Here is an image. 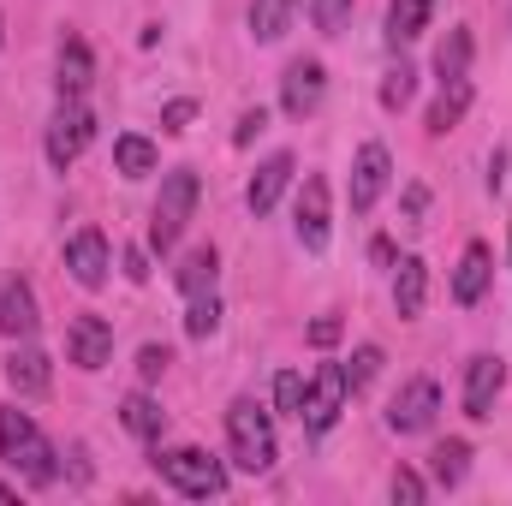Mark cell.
<instances>
[{"label": "cell", "mask_w": 512, "mask_h": 506, "mask_svg": "<svg viewBox=\"0 0 512 506\" xmlns=\"http://www.w3.org/2000/svg\"><path fill=\"white\" fill-rule=\"evenodd\" d=\"M12 495H18V489H6V483H0V501H12Z\"/></svg>", "instance_id": "40"}, {"label": "cell", "mask_w": 512, "mask_h": 506, "mask_svg": "<svg viewBox=\"0 0 512 506\" xmlns=\"http://www.w3.org/2000/svg\"><path fill=\"white\" fill-rule=\"evenodd\" d=\"M167 364H173V352H167V346H143V352H137V376H143V387L167 376Z\"/></svg>", "instance_id": "34"}, {"label": "cell", "mask_w": 512, "mask_h": 506, "mask_svg": "<svg viewBox=\"0 0 512 506\" xmlns=\"http://www.w3.org/2000/svg\"><path fill=\"white\" fill-rule=\"evenodd\" d=\"M155 161H161V155H155V143H149V137H137V131H126V137L114 143V167H120L126 179H149V173H155Z\"/></svg>", "instance_id": "26"}, {"label": "cell", "mask_w": 512, "mask_h": 506, "mask_svg": "<svg viewBox=\"0 0 512 506\" xmlns=\"http://www.w3.org/2000/svg\"><path fill=\"white\" fill-rule=\"evenodd\" d=\"M36 322H42V316H36V292H30L24 280H6V286H0V334H6V340H30Z\"/></svg>", "instance_id": "15"}, {"label": "cell", "mask_w": 512, "mask_h": 506, "mask_svg": "<svg viewBox=\"0 0 512 506\" xmlns=\"http://www.w3.org/2000/svg\"><path fill=\"white\" fill-rule=\"evenodd\" d=\"M215 274H221V256H215V245H197V251H185V262H179V292L185 298H203V292H215Z\"/></svg>", "instance_id": "20"}, {"label": "cell", "mask_w": 512, "mask_h": 506, "mask_svg": "<svg viewBox=\"0 0 512 506\" xmlns=\"http://www.w3.org/2000/svg\"><path fill=\"white\" fill-rule=\"evenodd\" d=\"M126 274H131V280H149V256H143V251H126Z\"/></svg>", "instance_id": "39"}, {"label": "cell", "mask_w": 512, "mask_h": 506, "mask_svg": "<svg viewBox=\"0 0 512 506\" xmlns=\"http://www.w3.org/2000/svg\"><path fill=\"white\" fill-rule=\"evenodd\" d=\"M340 370H346V387H352V393H364V387L376 381V370H382V346H358L352 364H340Z\"/></svg>", "instance_id": "30"}, {"label": "cell", "mask_w": 512, "mask_h": 506, "mask_svg": "<svg viewBox=\"0 0 512 506\" xmlns=\"http://www.w3.org/2000/svg\"><path fill=\"white\" fill-rule=\"evenodd\" d=\"M114 358V328L102 322V316H72L66 322V364H78V370H102Z\"/></svg>", "instance_id": "10"}, {"label": "cell", "mask_w": 512, "mask_h": 506, "mask_svg": "<svg viewBox=\"0 0 512 506\" xmlns=\"http://www.w3.org/2000/svg\"><path fill=\"white\" fill-rule=\"evenodd\" d=\"M429 12H435V0H387V36L393 42H417L429 30Z\"/></svg>", "instance_id": "23"}, {"label": "cell", "mask_w": 512, "mask_h": 506, "mask_svg": "<svg viewBox=\"0 0 512 506\" xmlns=\"http://www.w3.org/2000/svg\"><path fill=\"white\" fill-rule=\"evenodd\" d=\"M304 387H310V376H298V370H280V376H274V411L298 417V411H304Z\"/></svg>", "instance_id": "31"}, {"label": "cell", "mask_w": 512, "mask_h": 506, "mask_svg": "<svg viewBox=\"0 0 512 506\" xmlns=\"http://www.w3.org/2000/svg\"><path fill=\"white\" fill-rule=\"evenodd\" d=\"M286 185H292V155L280 149V155H268V161L251 173V191H245L251 215H268V209L280 203V191H286Z\"/></svg>", "instance_id": "17"}, {"label": "cell", "mask_w": 512, "mask_h": 506, "mask_svg": "<svg viewBox=\"0 0 512 506\" xmlns=\"http://www.w3.org/2000/svg\"><path fill=\"white\" fill-rule=\"evenodd\" d=\"M465 108H471V78L441 84V96H435V108H429V131H435V137H447V131L465 120Z\"/></svg>", "instance_id": "21"}, {"label": "cell", "mask_w": 512, "mask_h": 506, "mask_svg": "<svg viewBox=\"0 0 512 506\" xmlns=\"http://www.w3.org/2000/svg\"><path fill=\"white\" fill-rule=\"evenodd\" d=\"M435 72H441V84H453V78L471 72V30H465V24L447 30V42L435 48Z\"/></svg>", "instance_id": "27"}, {"label": "cell", "mask_w": 512, "mask_h": 506, "mask_svg": "<svg viewBox=\"0 0 512 506\" xmlns=\"http://www.w3.org/2000/svg\"><path fill=\"white\" fill-rule=\"evenodd\" d=\"M6 381H12V393H24V399H42V393H48V381H54L48 352H36V346H18V352L6 358Z\"/></svg>", "instance_id": "18"}, {"label": "cell", "mask_w": 512, "mask_h": 506, "mask_svg": "<svg viewBox=\"0 0 512 506\" xmlns=\"http://www.w3.org/2000/svg\"><path fill=\"white\" fill-rule=\"evenodd\" d=\"M340 334H346V328H340V316L310 322V346H322V352H328V346H340Z\"/></svg>", "instance_id": "35"}, {"label": "cell", "mask_w": 512, "mask_h": 506, "mask_svg": "<svg viewBox=\"0 0 512 506\" xmlns=\"http://www.w3.org/2000/svg\"><path fill=\"white\" fill-rule=\"evenodd\" d=\"M429 471H435L441 489H459L465 471H471V441H441V447L429 453Z\"/></svg>", "instance_id": "25"}, {"label": "cell", "mask_w": 512, "mask_h": 506, "mask_svg": "<svg viewBox=\"0 0 512 506\" xmlns=\"http://www.w3.org/2000/svg\"><path fill=\"white\" fill-rule=\"evenodd\" d=\"M322 96H328V72H322V60H292L286 78H280V108H286L292 120H310V114L322 108Z\"/></svg>", "instance_id": "9"}, {"label": "cell", "mask_w": 512, "mask_h": 506, "mask_svg": "<svg viewBox=\"0 0 512 506\" xmlns=\"http://www.w3.org/2000/svg\"><path fill=\"white\" fill-rule=\"evenodd\" d=\"M501 387H507V364H501V358H489V352L471 358V364H465V417L483 423V417L495 411V393H501Z\"/></svg>", "instance_id": "13"}, {"label": "cell", "mask_w": 512, "mask_h": 506, "mask_svg": "<svg viewBox=\"0 0 512 506\" xmlns=\"http://www.w3.org/2000/svg\"><path fill=\"white\" fill-rule=\"evenodd\" d=\"M120 423H126L137 441H161V429H167V411H161L149 393H126V405H120Z\"/></svg>", "instance_id": "22"}, {"label": "cell", "mask_w": 512, "mask_h": 506, "mask_svg": "<svg viewBox=\"0 0 512 506\" xmlns=\"http://www.w3.org/2000/svg\"><path fill=\"white\" fill-rule=\"evenodd\" d=\"M197 197H203V185H197L191 167H173V173L161 179V197H155V215H149V245H155V251H173V245L185 239V227H191V215H197Z\"/></svg>", "instance_id": "3"}, {"label": "cell", "mask_w": 512, "mask_h": 506, "mask_svg": "<svg viewBox=\"0 0 512 506\" xmlns=\"http://www.w3.org/2000/svg\"><path fill=\"white\" fill-rule=\"evenodd\" d=\"M310 18H316V30H322V36H334V30L352 18V0H310Z\"/></svg>", "instance_id": "32"}, {"label": "cell", "mask_w": 512, "mask_h": 506, "mask_svg": "<svg viewBox=\"0 0 512 506\" xmlns=\"http://www.w3.org/2000/svg\"><path fill=\"white\" fill-rule=\"evenodd\" d=\"M346 370L340 364H322L316 376H310V387H304V411H298V423L310 429V435H328L334 423H340V411H346Z\"/></svg>", "instance_id": "5"}, {"label": "cell", "mask_w": 512, "mask_h": 506, "mask_svg": "<svg viewBox=\"0 0 512 506\" xmlns=\"http://www.w3.org/2000/svg\"><path fill=\"white\" fill-rule=\"evenodd\" d=\"M90 137H96V114H90L84 102H60V114H54V126H48V161L66 173V167L90 149Z\"/></svg>", "instance_id": "7"}, {"label": "cell", "mask_w": 512, "mask_h": 506, "mask_svg": "<svg viewBox=\"0 0 512 506\" xmlns=\"http://www.w3.org/2000/svg\"><path fill=\"white\" fill-rule=\"evenodd\" d=\"M0 42H6V24H0Z\"/></svg>", "instance_id": "41"}, {"label": "cell", "mask_w": 512, "mask_h": 506, "mask_svg": "<svg viewBox=\"0 0 512 506\" xmlns=\"http://www.w3.org/2000/svg\"><path fill=\"white\" fill-rule=\"evenodd\" d=\"M0 459H6L24 483H36V489H48V483L60 477V465H54V441H48L18 405L0 411Z\"/></svg>", "instance_id": "1"}, {"label": "cell", "mask_w": 512, "mask_h": 506, "mask_svg": "<svg viewBox=\"0 0 512 506\" xmlns=\"http://www.w3.org/2000/svg\"><path fill=\"white\" fill-rule=\"evenodd\" d=\"M387 179H393V155H387L382 143H364L358 161H352V215H370L382 203Z\"/></svg>", "instance_id": "11"}, {"label": "cell", "mask_w": 512, "mask_h": 506, "mask_svg": "<svg viewBox=\"0 0 512 506\" xmlns=\"http://www.w3.org/2000/svg\"><path fill=\"white\" fill-rule=\"evenodd\" d=\"M215 328H221V304H215V292L191 298V310H185V334H191V340H209Z\"/></svg>", "instance_id": "28"}, {"label": "cell", "mask_w": 512, "mask_h": 506, "mask_svg": "<svg viewBox=\"0 0 512 506\" xmlns=\"http://www.w3.org/2000/svg\"><path fill=\"white\" fill-rule=\"evenodd\" d=\"M489 274H495V251H489L483 239H477V245H465L459 268H453V298H459V304H483Z\"/></svg>", "instance_id": "14"}, {"label": "cell", "mask_w": 512, "mask_h": 506, "mask_svg": "<svg viewBox=\"0 0 512 506\" xmlns=\"http://www.w3.org/2000/svg\"><path fill=\"white\" fill-rule=\"evenodd\" d=\"M292 227H298V245H304V251H328L334 215H328V179H322V173H310V179H304L298 209H292Z\"/></svg>", "instance_id": "8"}, {"label": "cell", "mask_w": 512, "mask_h": 506, "mask_svg": "<svg viewBox=\"0 0 512 506\" xmlns=\"http://www.w3.org/2000/svg\"><path fill=\"white\" fill-rule=\"evenodd\" d=\"M90 72H96V60H90V48H84V36H66L60 42V102H84V90H90Z\"/></svg>", "instance_id": "19"}, {"label": "cell", "mask_w": 512, "mask_h": 506, "mask_svg": "<svg viewBox=\"0 0 512 506\" xmlns=\"http://www.w3.org/2000/svg\"><path fill=\"white\" fill-rule=\"evenodd\" d=\"M227 447H233V465L251 471V477H262V471L280 459V447H274V417H268L256 399H233V405H227Z\"/></svg>", "instance_id": "2"}, {"label": "cell", "mask_w": 512, "mask_h": 506, "mask_svg": "<svg viewBox=\"0 0 512 506\" xmlns=\"http://www.w3.org/2000/svg\"><path fill=\"white\" fill-rule=\"evenodd\" d=\"M66 268H72V280H78L84 292H96V286L108 280V268H114V251H108V239H102L96 227L72 233V239H66Z\"/></svg>", "instance_id": "12"}, {"label": "cell", "mask_w": 512, "mask_h": 506, "mask_svg": "<svg viewBox=\"0 0 512 506\" xmlns=\"http://www.w3.org/2000/svg\"><path fill=\"white\" fill-rule=\"evenodd\" d=\"M435 411H441V387L429 376L405 381L399 393H393V405H387V429L393 435H423L429 423H435Z\"/></svg>", "instance_id": "6"}, {"label": "cell", "mask_w": 512, "mask_h": 506, "mask_svg": "<svg viewBox=\"0 0 512 506\" xmlns=\"http://www.w3.org/2000/svg\"><path fill=\"white\" fill-rule=\"evenodd\" d=\"M292 12H298V0H251V36L256 42H280L292 30Z\"/></svg>", "instance_id": "24"}, {"label": "cell", "mask_w": 512, "mask_h": 506, "mask_svg": "<svg viewBox=\"0 0 512 506\" xmlns=\"http://www.w3.org/2000/svg\"><path fill=\"white\" fill-rule=\"evenodd\" d=\"M411 90H417V72L399 60V66H393V72L382 78V108H387V114H399V108L411 102Z\"/></svg>", "instance_id": "29"}, {"label": "cell", "mask_w": 512, "mask_h": 506, "mask_svg": "<svg viewBox=\"0 0 512 506\" xmlns=\"http://www.w3.org/2000/svg\"><path fill=\"white\" fill-rule=\"evenodd\" d=\"M262 126H268V114H262V108H251V114H239V131H233V143L245 149V143H251V137H256Z\"/></svg>", "instance_id": "37"}, {"label": "cell", "mask_w": 512, "mask_h": 506, "mask_svg": "<svg viewBox=\"0 0 512 506\" xmlns=\"http://www.w3.org/2000/svg\"><path fill=\"white\" fill-rule=\"evenodd\" d=\"M155 471H161V483H167V489H179L185 501H209V495H221V489H227V465H221V459H209L203 447H173V453H161V459H155Z\"/></svg>", "instance_id": "4"}, {"label": "cell", "mask_w": 512, "mask_h": 506, "mask_svg": "<svg viewBox=\"0 0 512 506\" xmlns=\"http://www.w3.org/2000/svg\"><path fill=\"white\" fill-rule=\"evenodd\" d=\"M423 298H429V262L423 256H399V268H393V310L411 322V316H423Z\"/></svg>", "instance_id": "16"}, {"label": "cell", "mask_w": 512, "mask_h": 506, "mask_svg": "<svg viewBox=\"0 0 512 506\" xmlns=\"http://www.w3.org/2000/svg\"><path fill=\"white\" fill-rule=\"evenodd\" d=\"M387 495H393V501H405V506H417V501H429V483H423L417 471H405V465H399V471H393V483H387Z\"/></svg>", "instance_id": "33"}, {"label": "cell", "mask_w": 512, "mask_h": 506, "mask_svg": "<svg viewBox=\"0 0 512 506\" xmlns=\"http://www.w3.org/2000/svg\"><path fill=\"white\" fill-rule=\"evenodd\" d=\"M423 203H429V191H423V185H411V191H405V215L417 221V215H423Z\"/></svg>", "instance_id": "38"}, {"label": "cell", "mask_w": 512, "mask_h": 506, "mask_svg": "<svg viewBox=\"0 0 512 506\" xmlns=\"http://www.w3.org/2000/svg\"><path fill=\"white\" fill-rule=\"evenodd\" d=\"M191 114H197V102H185V96H179V102H167V108H161V126L185 131V126H191Z\"/></svg>", "instance_id": "36"}]
</instances>
